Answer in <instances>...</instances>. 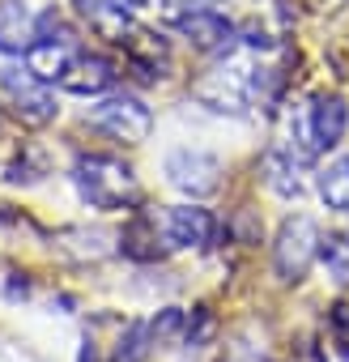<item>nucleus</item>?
Wrapping results in <instances>:
<instances>
[{
    "label": "nucleus",
    "instance_id": "nucleus-1",
    "mask_svg": "<svg viewBox=\"0 0 349 362\" xmlns=\"http://www.w3.org/2000/svg\"><path fill=\"white\" fill-rule=\"evenodd\" d=\"M264 52L247 47L239 35L222 47V56L209 64V73L192 86V98L205 103L209 111H230V115H243L252 107L256 94H264V77H277V69H264L260 64Z\"/></svg>",
    "mask_w": 349,
    "mask_h": 362
},
{
    "label": "nucleus",
    "instance_id": "nucleus-2",
    "mask_svg": "<svg viewBox=\"0 0 349 362\" xmlns=\"http://www.w3.org/2000/svg\"><path fill=\"white\" fill-rule=\"evenodd\" d=\"M73 184L81 192V201L90 209H128L136 205L141 197V184H136V170L124 162V158H111V153H81L73 162Z\"/></svg>",
    "mask_w": 349,
    "mask_h": 362
},
{
    "label": "nucleus",
    "instance_id": "nucleus-3",
    "mask_svg": "<svg viewBox=\"0 0 349 362\" xmlns=\"http://www.w3.org/2000/svg\"><path fill=\"white\" fill-rule=\"evenodd\" d=\"M319 226L307 218V214H294L281 222L277 239H273V264H277V277L281 281H302L307 269L315 264L319 256Z\"/></svg>",
    "mask_w": 349,
    "mask_h": 362
},
{
    "label": "nucleus",
    "instance_id": "nucleus-4",
    "mask_svg": "<svg viewBox=\"0 0 349 362\" xmlns=\"http://www.w3.org/2000/svg\"><path fill=\"white\" fill-rule=\"evenodd\" d=\"M90 124L98 132L124 141V145H141L153 132V111L141 98H132V94H111L98 107H90Z\"/></svg>",
    "mask_w": 349,
    "mask_h": 362
},
{
    "label": "nucleus",
    "instance_id": "nucleus-5",
    "mask_svg": "<svg viewBox=\"0 0 349 362\" xmlns=\"http://www.w3.org/2000/svg\"><path fill=\"white\" fill-rule=\"evenodd\" d=\"M162 170H166L170 188H179L184 197H196V201L218 192V184H222V162L205 149H170Z\"/></svg>",
    "mask_w": 349,
    "mask_h": 362
},
{
    "label": "nucleus",
    "instance_id": "nucleus-6",
    "mask_svg": "<svg viewBox=\"0 0 349 362\" xmlns=\"http://www.w3.org/2000/svg\"><path fill=\"white\" fill-rule=\"evenodd\" d=\"M52 81H43V77H35L30 69L22 73V69H0V90H5V98L13 103V111H18V119L22 124H52L56 119V98H52V90H47Z\"/></svg>",
    "mask_w": 349,
    "mask_h": 362
},
{
    "label": "nucleus",
    "instance_id": "nucleus-7",
    "mask_svg": "<svg viewBox=\"0 0 349 362\" xmlns=\"http://www.w3.org/2000/svg\"><path fill=\"white\" fill-rule=\"evenodd\" d=\"M77 13L85 18V26H90L98 39H107V43L119 47V52H128V43L145 30V26L128 13V5H119V0H77Z\"/></svg>",
    "mask_w": 349,
    "mask_h": 362
},
{
    "label": "nucleus",
    "instance_id": "nucleus-8",
    "mask_svg": "<svg viewBox=\"0 0 349 362\" xmlns=\"http://www.w3.org/2000/svg\"><path fill=\"white\" fill-rule=\"evenodd\" d=\"M115 64L107 60V56H90V52H77L73 60H69V69L60 73V90H69V94H81V98H98V94H107L111 86H115Z\"/></svg>",
    "mask_w": 349,
    "mask_h": 362
},
{
    "label": "nucleus",
    "instance_id": "nucleus-9",
    "mask_svg": "<svg viewBox=\"0 0 349 362\" xmlns=\"http://www.w3.org/2000/svg\"><path fill=\"white\" fill-rule=\"evenodd\" d=\"M162 222H166V235L174 247H213V239H218V218L201 205L166 209Z\"/></svg>",
    "mask_w": 349,
    "mask_h": 362
},
{
    "label": "nucleus",
    "instance_id": "nucleus-10",
    "mask_svg": "<svg viewBox=\"0 0 349 362\" xmlns=\"http://www.w3.org/2000/svg\"><path fill=\"white\" fill-rule=\"evenodd\" d=\"M170 247H174V243H170L166 222H162L158 214H136V218L124 226V235H119V252L132 256V260H162Z\"/></svg>",
    "mask_w": 349,
    "mask_h": 362
},
{
    "label": "nucleus",
    "instance_id": "nucleus-11",
    "mask_svg": "<svg viewBox=\"0 0 349 362\" xmlns=\"http://www.w3.org/2000/svg\"><path fill=\"white\" fill-rule=\"evenodd\" d=\"M345 124H349V107L345 98L336 94H315L311 111H307V136L315 149H332L341 136H345Z\"/></svg>",
    "mask_w": 349,
    "mask_h": 362
},
{
    "label": "nucleus",
    "instance_id": "nucleus-12",
    "mask_svg": "<svg viewBox=\"0 0 349 362\" xmlns=\"http://www.w3.org/2000/svg\"><path fill=\"white\" fill-rule=\"evenodd\" d=\"M35 39H39V22L26 0H0V52L26 56Z\"/></svg>",
    "mask_w": 349,
    "mask_h": 362
},
{
    "label": "nucleus",
    "instance_id": "nucleus-13",
    "mask_svg": "<svg viewBox=\"0 0 349 362\" xmlns=\"http://www.w3.org/2000/svg\"><path fill=\"white\" fill-rule=\"evenodd\" d=\"M73 56H77V47H73L69 35H39L26 52V69L43 81H60V73L69 69Z\"/></svg>",
    "mask_w": 349,
    "mask_h": 362
},
{
    "label": "nucleus",
    "instance_id": "nucleus-14",
    "mask_svg": "<svg viewBox=\"0 0 349 362\" xmlns=\"http://www.w3.org/2000/svg\"><path fill=\"white\" fill-rule=\"evenodd\" d=\"M174 30L188 35V39H192L196 47H205V52H218V47H226V43L235 39V26L226 22L222 9H205V13L179 18V22H174Z\"/></svg>",
    "mask_w": 349,
    "mask_h": 362
},
{
    "label": "nucleus",
    "instance_id": "nucleus-15",
    "mask_svg": "<svg viewBox=\"0 0 349 362\" xmlns=\"http://www.w3.org/2000/svg\"><path fill=\"white\" fill-rule=\"evenodd\" d=\"M319 197L328 209L349 214V158H336L328 170H319Z\"/></svg>",
    "mask_w": 349,
    "mask_h": 362
},
{
    "label": "nucleus",
    "instance_id": "nucleus-16",
    "mask_svg": "<svg viewBox=\"0 0 349 362\" xmlns=\"http://www.w3.org/2000/svg\"><path fill=\"white\" fill-rule=\"evenodd\" d=\"M149 345H153L149 324H128L124 337H119V345H115V358H111V362H145Z\"/></svg>",
    "mask_w": 349,
    "mask_h": 362
},
{
    "label": "nucleus",
    "instance_id": "nucleus-17",
    "mask_svg": "<svg viewBox=\"0 0 349 362\" xmlns=\"http://www.w3.org/2000/svg\"><path fill=\"white\" fill-rule=\"evenodd\" d=\"M319 260L328 264L336 281H349V235H328L319 243Z\"/></svg>",
    "mask_w": 349,
    "mask_h": 362
},
{
    "label": "nucleus",
    "instance_id": "nucleus-18",
    "mask_svg": "<svg viewBox=\"0 0 349 362\" xmlns=\"http://www.w3.org/2000/svg\"><path fill=\"white\" fill-rule=\"evenodd\" d=\"M226 0H162V13L170 18V26L179 18H192V13H205V9H222Z\"/></svg>",
    "mask_w": 349,
    "mask_h": 362
},
{
    "label": "nucleus",
    "instance_id": "nucleus-19",
    "mask_svg": "<svg viewBox=\"0 0 349 362\" xmlns=\"http://www.w3.org/2000/svg\"><path fill=\"white\" fill-rule=\"evenodd\" d=\"M179 328H184V311H179V307H166V311L149 324V332H153V341H158V345H162V341H170Z\"/></svg>",
    "mask_w": 349,
    "mask_h": 362
},
{
    "label": "nucleus",
    "instance_id": "nucleus-20",
    "mask_svg": "<svg viewBox=\"0 0 349 362\" xmlns=\"http://www.w3.org/2000/svg\"><path fill=\"white\" fill-rule=\"evenodd\" d=\"M209 332H213V315L201 307V311H196V324L188 320V345H205V337H209Z\"/></svg>",
    "mask_w": 349,
    "mask_h": 362
},
{
    "label": "nucleus",
    "instance_id": "nucleus-21",
    "mask_svg": "<svg viewBox=\"0 0 349 362\" xmlns=\"http://www.w3.org/2000/svg\"><path fill=\"white\" fill-rule=\"evenodd\" d=\"M332 332H336L341 349L349 354V303H336V307H332Z\"/></svg>",
    "mask_w": 349,
    "mask_h": 362
},
{
    "label": "nucleus",
    "instance_id": "nucleus-22",
    "mask_svg": "<svg viewBox=\"0 0 349 362\" xmlns=\"http://www.w3.org/2000/svg\"><path fill=\"white\" fill-rule=\"evenodd\" d=\"M81 362H94V349H90V345L81 349Z\"/></svg>",
    "mask_w": 349,
    "mask_h": 362
},
{
    "label": "nucleus",
    "instance_id": "nucleus-23",
    "mask_svg": "<svg viewBox=\"0 0 349 362\" xmlns=\"http://www.w3.org/2000/svg\"><path fill=\"white\" fill-rule=\"evenodd\" d=\"M128 5H145V0H128Z\"/></svg>",
    "mask_w": 349,
    "mask_h": 362
}]
</instances>
